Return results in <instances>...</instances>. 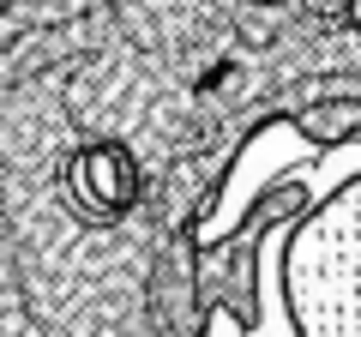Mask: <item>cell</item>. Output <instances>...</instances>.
<instances>
[{
    "label": "cell",
    "instance_id": "obj_1",
    "mask_svg": "<svg viewBox=\"0 0 361 337\" xmlns=\"http://www.w3.org/2000/svg\"><path fill=\"white\" fill-rule=\"evenodd\" d=\"M271 271L295 337H361V175L271 235Z\"/></svg>",
    "mask_w": 361,
    "mask_h": 337
}]
</instances>
